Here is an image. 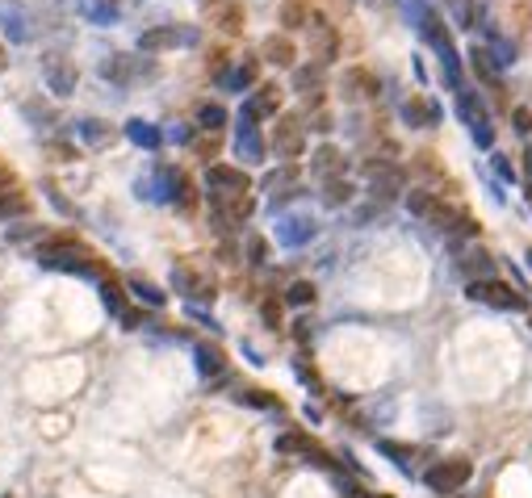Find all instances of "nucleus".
<instances>
[{"label": "nucleus", "mask_w": 532, "mask_h": 498, "mask_svg": "<svg viewBox=\"0 0 532 498\" xmlns=\"http://www.w3.org/2000/svg\"><path fill=\"white\" fill-rule=\"evenodd\" d=\"M294 327H298L294 336H298V339H302V344H306V339H311V319H298V322H294Z\"/></svg>", "instance_id": "obj_45"}, {"label": "nucleus", "mask_w": 532, "mask_h": 498, "mask_svg": "<svg viewBox=\"0 0 532 498\" xmlns=\"http://www.w3.org/2000/svg\"><path fill=\"white\" fill-rule=\"evenodd\" d=\"M256 75H260V63L256 59H235V67L231 72H222V88H231V92H248V88H256Z\"/></svg>", "instance_id": "obj_19"}, {"label": "nucleus", "mask_w": 532, "mask_h": 498, "mask_svg": "<svg viewBox=\"0 0 532 498\" xmlns=\"http://www.w3.org/2000/svg\"><path fill=\"white\" fill-rule=\"evenodd\" d=\"M407 209H411L415 218H424L432 226V222L441 218V209H444V202L436 197V193H428V189H411L407 193Z\"/></svg>", "instance_id": "obj_24"}, {"label": "nucleus", "mask_w": 532, "mask_h": 498, "mask_svg": "<svg viewBox=\"0 0 532 498\" xmlns=\"http://www.w3.org/2000/svg\"><path fill=\"white\" fill-rule=\"evenodd\" d=\"M0 72H9V46L0 43Z\"/></svg>", "instance_id": "obj_47"}, {"label": "nucleus", "mask_w": 532, "mask_h": 498, "mask_svg": "<svg viewBox=\"0 0 532 498\" xmlns=\"http://www.w3.org/2000/svg\"><path fill=\"white\" fill-rule=\"evenodd\" d=\"M122 327H126V331H139V327H143V314H139V310H126V314H122Z\"/></svg>", "instance_id": "obj_42"}, {"label": "nucleus", "mask_w": 532, "mask_h": 498, "mask_svg": "<svg viewBox=\"0 0 532 498\" xmlns=\"http://www.w3.org/2000/svg\"><path fill=\"white\" fill-rule=\"evenodd\" d=\"M273 151L285 155V160H298V155L306 151V126H302V117L282 114L273 122Z\"/></svg>", "instance_id": "obj_6"}, {"label": "nucleus", "mask_w": 532, "mask_h": 498, "mask_svg": "<svg viewBox=\"0 0 532 498\" xmlns=\"http://www.w3.org/2000/svg\"><path fill=\"white\" fill-rule=\"evenodd\" d=\"M311 9H306V0H285L282 4V26L285 29H306L311 26Z\"/></svg>", "instance_id": "obj_32"}, {"label": "nucleus", "mask_w": 532, "mask_h": 498, "mask_svg": "<svg viewBox=\"0 0 532 498\" xmlns=\"http://www.w3.org/2000/svg\"><path fill=\"white\" fill-rule=\"evenodd\" d=\"M193 360H197V373H202V377H214V381L226 377V365H222V352L218 348L197 344V348H193Z\"/></svg>", "instance_id": "obj_25"}, {"label": "nucleus", "mask_w": 532, "mask_h": 498, "mask_svg": "<svg viewBox=\"0 0 532 498\" xmlns=\"http://www.w3.org/2000/svg\"><path fill=\"white\" fill-rule=\"evenodd\" d=\"M197 43V29H177V26H151L139 34V51L147 55H160V51H172V46H193Z\"/></svg>", "instance_id": "obj_9"}, {"label": "nucleus", "mask_w": 532, "mask_h": 498, "mask_svg": "<svg viewBox=\"0 0 532 498\" xmlns=\"http://www.w3.org/2000/svg\"><path fill=\"white\" fill-rule=\"evenodd\" d=\"M285 302H290V306H314V285L311 281H294V285H290V289H285Z\"/></svg>", "instance_id": "obj_35"}, {"label": "nucleus", "mask_w": 532, "mask_h": 498, "mask_svg": "<svg viewBox=\"0 0 532 498\" xmlns=\"http://www.w3.org/2000/svg\"><path fill=\"white\" fill-rule=\"evenodd\" d=\"M294 92L302 97L306 105H319L323 101V67H294Z\"/></svg>", "instance_id": "obj_18"}, {"label": "nucleus", "mask_w": 532, "mask_h": 498, "mask_svg": "<svg viewBox=\"0 0 532 498\" xmlns=\"http://www.w3.org/2000/svg\"><path fill=\"white\" fill-rule=\"evenodd\" d=\"M235 155L251 168H260L268 155V143L265 134H260V122L248 114V109H239V126H235Z\"/></svg>", "instance_id": "obj_5"}, {"label": "nucleus", "mask_w": 532, "mask_h": 498, "mask_svg": "<svg viewBox=\"0 0 532 498\" xmlns=\"http://www.w3.org/2000/svg\"><path fill=\"white\" fill-rule=\"evenodd\" d=\"M206 13H210V26H218L222 34H239L243 21H248L239 0H206Z\"/></svg>", "instance_id": "obj_14"}, {"label": "nucleus", "mask_w": 532, "mask_h": 498, "mask_svg": "<svg viewBox=\"0 0 532 498\" xmlns=\"http://www.w3.org/2000/svg\"><path fill=\"white\" fill-rule=\"evenodd\" d=\"M43 80L55 97H72L80 72H75V63H67L63 55H43Z\"/></svg>", "instance_id": "obj_11"}, {"label": "nucleus", "mask_w": 532, "mask_h": 498, "mask_svg": "<svg viewBox=\"0 0 532 498\" xmlns=\"http://www.w3.org/2000/svg\"><path fill=\"white\" fill-rule=\"evenodd\" d=\"M457 273L465 277V285H470V281H490L495 277V256H490L487 248H461Z\"/></svg>", "instance_id": "obj_13"}, {"label": "nucleus", "mask_w": 532, "mask_h": 498, "mask_svg": "<svg viewBox=\"0 0 532 498\" xmlns=\"http://www.w3.org/2000/svg\"><path fill=\"white\" fill-rule=\"evenodd\" d=\"M126 138H131L134 146L155 151V146L163 143V130H160V126H151V122H143V117H131V122H126Z\"/></svg>", "instance_id": "obj_26"}, {"label": "nucleus", "mask_w": 532, "mask_h": 498, "mask_svg": "<svg viewBox=\"0 0 532 498\" xmlns=\"http://www.w3.org/2000/svg\"><path fill=\"white\" fill-rule=\"evenodd\" d=\"M457 114H461V122L470 126L473 143L490 151V146H495V130H490V114H487V105L478 101V92L461 88V92H457Z\"/></svg>", "instance_id": "obj_4"}, {"label": "nucleus", "mask_w": 532, "mask_h": 498, "mask_svg": "<svg viewBox=\"0 0 532 498\" xmlns=\"http://www.w3.org/2000/svg\"><path fill=\"white\" fill-rule=\"evenodd\" d=\"M490 55H499V67H507V63H516V46L503 43L499 34H490Z\"/></svg>", "instance_id": "obj_38"}, {"label": "nucleus", "mask_w": 532, "mask_h": 498, "mask_svg": "<svg viewBox=\"0 0 532 498\" xmlns=\"http://www.w3.org/2000/svg\"><path fill=\"white\" fill-rule=\"evenodd\" d=\"M490 163H495V172H499V180H507V185L516 180V168L507 163V155H499V151H495V155H490Z\"/></svg>", "instance_id": "obj_40"}, {"label": "nucleus", "mask_w": 532, "mask_h": 498, "mask_svg": "<svg viewBox=\"0 0 532 498\" xmlns=\"http://www.w3.org/2000/svg\"><path fill=\"white\" fill-rule=\"evenodd\" d=\"M314 234H319V222L311 214H282L277 218V243L282 248H306Z\"/></svg>", "instance_id": "obj_10"}, {"label": "nucleus", "mask_w": 532, "mask_h": 498, "mask_svg": "<svg viewBox=\"0 0 532 498\" xmlns=\"http://www.w3.org/2000/svg\"><path fill=\"white\" fill-rule=\"evenodd\" d=\"M465 297H473V302H482V306L490 310H507V314H520V310H528V297L520 289H512L507 281H470L465 285Z\"/></svg>", "instance_id": "obj_2"}, {"label": "nucleus", "mask_w": 532, "mask_h": 498, "mask_svg": "<svg viewBox=\"0 0 532 498\" xmlns=\"http://www.w3.org/2000/svg\"><path fill=\"white\" fill-rule=\"evenodd\" d=\"M306 29H311V38H314L311 59L319 63V67H327V63L336 59V29H331V21H327V17H319V13L311 17V26H306Z\"/></svg>", "instance_id": "obj_15"}, {"label": "nucleus", "mask_w": 532, "mask_h": 498, "mask_svg": "<svg viewBox=\"0 0 532 498\" xmlns=\"http://www.w3.org/2000/svg\"><path fill=\"white\" fill-rule=\"evenodd\" d=\"M34 260L38 268H51V273H72V277H89L97 281V264L84 248H75L72 239H43L34 248Z\"/></svg>", "instance_id": "obj_1"}, {"label": "nucleus", "mask_w": 532, "mask_h": 498, "mask_svg": "<svg viewBox=\"0 0 532 498\" xmlns=\"http://www.w3.org/2000/svg\"><path fill=\"white\" fill-rule=\"evenodd\" d=\"M340 84H344V92H348L353 101H369V97H377V75L365 72V67H348Z\"/></svg>", "instance_id": "obj_23"}, {"label": "nucleus", "mask_w": 532, "mask_h": 498, "mask_svg": "<svg viewBox=\"0 0 532 498\" xmlns=\"http://www.w3.org/2000/svg\"><path fill=\"white\" fill-rule=\"evenodd\" d=\"M473 478V465L465 461V456H449V461H436V465H428V473H424V486H428L432 494H457L461 486Z\"/></svg>", "instance_id": "obj_3"}, {"label": "nucleus", "mask_w": 532, "mask_h": 498, "mask_svg": "<svg viewBox=\"0 0 532 498\" xmlns=\"http://www.w3.org/2000/svg\"><path fill=\"white\" fill-rule=\"evenodd\" d=\"M172 285L177 293H185L189 302H214V285L206 277H197L193 268H172Z\"/></svg>", "instance_id": "obj_16"}, {"label": "nucleus", "mask_w": 532, "mask_h": 498, "mask_svg": "<svg viewBox=\"0 0 532 498\" xmlns=\"http://www.w3.org/2000/svg\"><path fill=\"white\" fill-rule=\"evenodd\" d=\"M512 117H516V130H520V134H528V130H532V114H528V109H516Z\"/></svg>", "instance_id": "obj_43"}, {"label": "nucleus", "mask_w": 532, "mask_h": 498, "mask_svg": "<svg viewBox=\"0 0 532 498\" xmlns=\"http://www.w3.org/2000/svg\"><path fill=\"white\" fill-rule=\"evenodd\" d=\"M17 214H30V202L17 193V180L0 168V218H17Z\"/></svg>", "instance_id": "obj_21"}, {"label": "nucleus", "mask_w": 532, "mask_h": 498, "mask_svg": "<svg viewBox=\"0 0 532 498\" xmlns=\"http://www.w3.org/2000/svg\"><path fill=\"white\" fill-rule=\"evenodd\" d=\"M365 172H369V197H373V205H385V202H394L399 193H407V185H402V172L394 168V163H365Z\"/></svg>", "instance_id": "obj_8"}, {"label": "nucleus", "mask_w": 532, "mask_h": 498, "mask_svg": "<svg viewBox=\"0 0 532 498\" xmlns=\"http://www.w3.org/2000/svg\"><path fill=\"white\" fill-rule=\"evenodd\" d=\"M206 202L222 226H239V222H248L251 209H256L251 193H206Z\"/></svg>", "instance_id": "obj_7"}, {"label": "nucleus", "mask_w": 532, "mask_h": 498, "mask_svg": "<svg viewBox=\"0 0 532 498\" xmlns=\"http://www.w3.org/2000/svg\"><path fill=\"white\" fill-rule=\"evenodd\" d=\"M131 293L143 302V306H151V310H163L168 306V297H163V289L160 285H151V281H143V277H131Z\"/></svg>", "instance_id": "obj_31"}, {"label": "nucleus", "mask_w": 532, "mask_h": 498, "mask_svg": "<svg viewBox=\"0 0 532 498\" xmlns=\"http://www.w3.org/2000/svg\"><path fill=\"white\" fill-rule=\"evenodd\" d=\"M97 293H101V306L109 310V314H126V302H122V289L118 285H114V281H101V285H97Z\"/></svg>", "instance_id": "obj_34"}, {"label": "nucleus", "mask_w": 532, "mask_h": 498, "mask_svg": "<svg viewBox=\"0 0 532 498\" xmlns=\"http://www.w3.org/2000/svg\"><path fill=\"white\" fill-rule=\"evenodd\" d=\"M251 180L243 168H231V163H210L206 168V193H248Z\"/></svg>", "instance_id": "obj_12"}, {"label": "nucleus", "mask_w": 532, "mask_h": 498, "mask_svg": "<svg viewBox=\"0 0 532 498\" xmlns=\"http://www.w3.org/2000/svg\"><path fill=\"white\" fill-rule=\"evenodd\" d=\"M235 402H248V407H256V410H282V402H277V398H268L265 390H239Z\"/></svg>", "instance_id": "obj_36"}, {"label": "nucleus", "mask_w": 532, "mask_h": 498, "mask_svg": "<svg viewBox=\"0 0 532 498\" xmlns=\"http://www.w3.org/2000/svg\"><path fill=\"white\" fill-rule=\"evenodd\" d=\"M353 197H356V189H353V180H348V176L323 180V205H327V209H344Z\"/></svg>", "instance_id": "obj_27"}, {"label": "nucleus", "mask_w": 532, "mask_h": 498, "mask_svg": "<svg viewBox=\"0 0 532 498\" xmlns=\"http://www.w3.org/2000/svg\"><path fill=\"white\" fill-rule=\"evenodd\" d=\"M311 130L327 134V130H331V117H327V114H314V126H311Z\"/></svg>", "instance_id": "obj_46"}, {"label": "nucleus", "mask_w": 532, "mask_h": 498, "mask_svg": "<svg viewBox=\"0 0 532 498\" xmlns=\"http://www.w3.org/2000/svg\"><path fill=\"white\" fill-rule=\"evenodd\" d=\"M260 55H265V63H273V67H294L298 46L290 34H268L265 43H260Z\"/></svg>", "instance_id": "obj_17"}, {"label": "nucleus", "mask_w": 532, "mask_h": 498, "mask_svg": "<svg viewBox=\"0 0 532 498\" xmlns=\"http://www.w3.org/2000/svg\"><path fill=\"white\" fill-rule=\"evenodd\" d=\"M311 172L323 176V180H336V176H344V151L336 143H323L311 155Z\"/></svg>", "instance_id": "obj_20"}, {"label": "nucleus", "mask_w": 532, "mask_h": 498, "mask_svg": "<svg viewBox=\"0 0 532 498\" xmlns=\"http://www.w3.org/2000/svg\"><path fill=\"white\" fill-rule=\"evenodd\" d=\"M528 268H532V248H528Z\"/></svg>", "instance_id": "obj_48"}, {"label": "nucleus", "mask_w": 532, "mask_h": 498, "mask_svg": "<svg viewBox=\"0 0 532 498\" xmlns=\"http://www.w3.org/2000/svg\"><path fill=\"white\" fill-rule=\"evenodd\" d=\"M75 130H80V138H89L92 146H101L105 138H109V130H105V122H97V117H89V122H80Z\"/></svg>", "instance_id": "obj_37"}, {"label": "nucleus", "mask_w": 532, "mask_h": 498, "mask_svg": "<svg viewBox=\"0 0 532 498\" xmlns=\"http://www.w3.org/2000/svg\"><path fill=\"white\" fill-rule=\"evenodd\" d=\"M222 126H226V109H222L218 101H202V105H197V130L218 134Z\"/></svg>", "instance_id": "obj_30"}, {"label": "nucleus", "mask_w": 532, "mask_h": 498, "mask_svg": "<svg viewBox=\"0 0 532 498\" xmlns=\"http://www.w3.org/2000/svg\"><path fill=\"white\" fill-rule=\"evenodd\" d=\"M248 256H251V264H265V239H251V243H248Z\"/></svg>", "instance_id": "obj_41"}, {"label": "nucleus", "mask_w": 532, "mask_h": 498, "mask_svg": "<svg viewBox=\"0 0 532 498\" xmlns=\"http://www.w3.org/2000/svg\"><path fill=\"white\" fill-rule=\"evenodd\" d=\"M470 63H473V72H478V80H487V84H499V67H495V59H490L487 46H473V51H470Z\"/></svg>", "instance_id": "obj_33"}, {"label": "nucleus", "mask_w": 532, "mask_h": 498, "mask_svg": "<svg viewBox=\"0 0 532 498\" xmlns=\"http://www.w3.org/2000/svg\"><path fill=\"white\" fill-rule=\"evenodd\" d=\"M528 202H532V189H528Z\"/></svg>", "instance_id": "obj_49"}, {"label": "nucleus", "mask_w": 532, "mask_h": 498, "mask_svg": "<svg viewBox=\"0 0 532 498\" xmlns=\"http://www.w3.org/2000/svg\"><path fill=\"white\" fill-rule=\"evenodd\" d=\"M197 151H202V155H210V160H214V151H218V138H214V134H210V138H197Z\"/></svg>", "instance_id": "obj_44"}, {"label": "nucleus", "mask_w": 532, "mask_h": 498, "mask_svg": "<svg viewBox=\"0 0 532 498\" xmlns=\"http://www.w3.org/2000/svg\"><path fill=\"white\" fill-rule=\"evenodd\" d=\"M402 117H407L411 126H436V122H441V105L436 101H407L402 105Z\"/></svg>", "instance_id": "obj_28"}, {"label": "nucleus", "mask_w": 532, "mask_h": 498, "mask_svg": "<svg viewBox=\"0 0 532 498\" xmlns=\"http://www.w3.org/2000/svg\"><path fill=\"white\" fill-rule=\"evenodd\" d=\"M377 453L390 456L402 473H411V469H415V448H411V444H399V439H377Z\"/></svg>", "instance_id": "obj_29"}, {"label": "nucleus", "mask_w": 532, "mask_h": 498, "mask_svg": "<svg viewBox=\"0 0 532 498\" xmlns=\"http://www.w3.org/2000/svg\"><path fill=\"white\" fill-rule=\"evenodd\" d=\"M260 319H265L268 331H282V306H277L273 297H265V302H260Z\"/></svg>", "instance_id": "obj_39"}, {"label": "nucleus", "mask_w": 532, "mask_h": 498, "mask_svg": "<svg viewBox=\"0 0 532 498\" xmlns=\"http://www.w3.org/2000/svg\"><path fill=\"white\" fill-rule=\"evenodd\" d=\"M243 109H248L256 122H260V117H277V109H282V88H277V84H260L256 92H251V101L243 105Z\"/></svg>", "instance_id": "obj_22"}]
</instances>
